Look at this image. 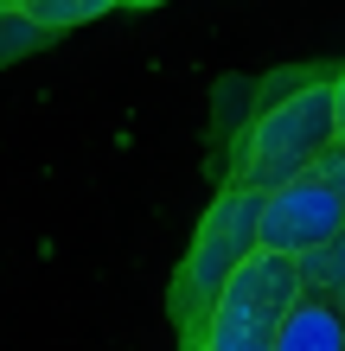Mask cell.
Segmentation results:
<instances>
[{
  "label": "cell",
  "instance_id": "1",
  "mask_svg": "<svg viewBox=\"0 0 345 351\" xmlns=\"http://www.w3.org/2000/svg\"><path fill=\"white\" fill-rule=\"evenodd\" d=\"M333 141H345V84H339V77H320V84L269 102V109L250 121V134H243V160H237V179L230 185L269 192V185L307 173V160L326 154Z\"/></svg>",
  "mask_w": 345,
  "mask_h": 351
},
{
  "label": "cell",
  "instance_id": "2",
  "mask_svg": "<svg viewBox=\"0 0 345 351\" xmlns=\"http://www.w3.org/2000/svg\"><path fill=\"white\" fill-rule=\"evenodd\" d=\"M294 294H300L294 287V262L275 256V250H250L224 275V287L211 294L192 345L198 351H269L281 313L294 306Z\"/></svg>",
  "mask_w": 345,
  "mask_h": 351
},
{
  "label": "cell",
  "instance_id": "3",
  "mask_svg": "<svg viewBox=\"0 0 345 351\" xmlns=\"http://www.w3.org/2000/svg\"><path fill=\"white\" fill-rule=\"evenodd\" d=\"M256 204H262V192H250V185H224V198H217L211 211H205V223H198L192 256H186L179 287H173V306H179V326H186V332H198V319H205L211 294L224 287V275L256 250Z\"/></svg>",
  "mask_w": 345,
  "mask_h": 351
},
{
  "label": "cell",
  "instance_id": "4",
  "mask_svg": "<svg viewBox=\"0 0 345 351\" xmlns=\"http://www.w3.org/2000/svg\"><path fill=\"white\" fill-rule=\"evenodd\" d=\"M326 237H345V185H320L313 173H294L262 192L256 204V250L300 256Z\"/></svg>",
  "mask_w": 345,
  "mask_h": 351
},
{
  "label": "cell",
  "instance_id": "5",
  "mask_svg": "<svg viewBox=\"0 0 345 351\" xmlns=\"http://www.w3.org/2000/svg\"><path fill=\"white\" fill-rule=\"evenodd\" d=\"M269 351H345V326H339V300L320 294H294V306L275 326Z\"/></svg>",
  "mask_w": 345,
  "mask_h": 351
},
{
  "label": "cell",
  "instance_id": "6",
  "mask_svg": "<svg viewBox=\"0 0 345 351\" xmlns=\"http://www.w3.org/2000/svg\"><path fill=\"white\" fill-rule=\"evenodd\" d=\"M288 262H294V287L300 294H320V300L345 294V237H326V243H313V250H300Z\"/></svg>",
  "mask_w": 345,
  "mask_h": 351
},
{
  "label": "cell",
  "instance_id": "7",
  "mask_svg": "<svg viewBox=\"0 0 345 351\" xmlns=\"http://www.w3.org/2000/svg\"><path fill=\"white\" fill-rule=\"evenodd\" d=\"M121 0H19V19H32L38 32H64V26H84V19H103Z\"/></svg>",
  "mask_w": 345,
  "mask_h": 351
},
{
  "label": "cell",
  "instance_id": "8",
  "mask_svg": "<svg viewBox=\"0 0 345 351\" xmlns=\"http://www.w3.org/2000/svg\"><path fill=\"white\" fill-rule=\"evenodd\" d=\"M121 7H160V0H121Z\"/></svg>",
  "mask_w": 345,
  "mask_h": 351
},
{
  "label": "cell",
  "instance_id": "9",
  "mask_svg": "<svg viewBox=\"0 0 345 351\" xmlns=\"http://www.w3.org/2000/svg\"><path fill=\"white\" fill-rule=\"evenodd\" d=\"M0 13H19V0H0Z\"/></svg>",
  "mask_w": 345,
  "mask_h": 351
},
{
  "label": "cell",
  "instance_id": "10",
  "mask_svg": "<svg viewBox=\"0 0 345 351\" xmlns=\"http://www.w3.org/2000/svg\"><path fill=\"white\" fill-rule=\"evenodd\" d=\"M192 351H198V345H192Z\"/></svg>",
  "mask_w": 345,
  "mask_h": 351
}]
</instances>
